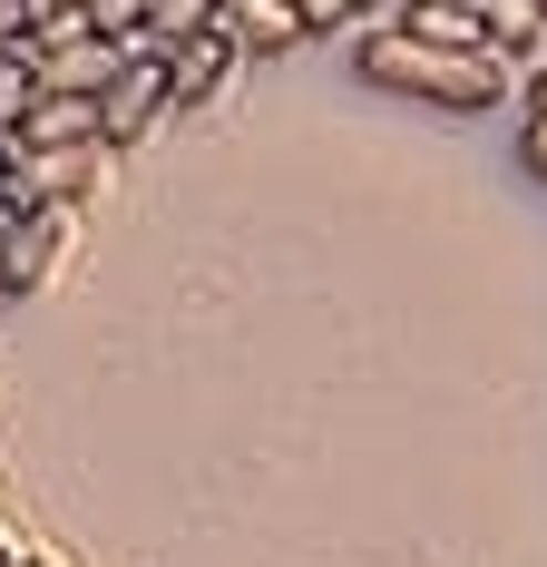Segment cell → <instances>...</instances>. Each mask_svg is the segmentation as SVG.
Returning a JSON list of instances; mask_svg holds the SVG:
<instances>
[{"label":"cell","mask_w":547,"mask_h":567,"mask_svg":"<svg viewBox=\"0 0 547 567\" xmlns=\"http://www.w3.org/2000/svg\"><path fill=\"white\" fill-rule=\"evenodd\" d=\"M352 69H362V89H382V99H421V109H460V117L498 109V99H508V79H518L498 50H440V40H411L401 20L372 30Z\"/></svg>","instance_id":"obj_1"},{"label":"cell","mask_w":547,"mask_h":567,"mask_svg":"<svg viewBox=\"0 0 547 567\" xmlns=\"http://www.w3.org/2000/svg\"><path fill=\"white\" fill-rule=\"evenodd\" d=\"M401 30L440 50H489V0H401Z\"/></svg>","instance_id":"obj_9"},{"label":"cell","mask_w":547,"mask_h":567,"mask_svg":"<svg viewBox=\"0 0 547 567\" xmlns=\"http://www.w3.org/2000/svg\"><path fill=\"white\" fill-rule=\"evenodd\" d=\"M10 167H20V147H10V137H0V196H10Z\"/></svg>","instance_id":"obj_16"},{"label":"cell","mask_w":547,"mask_h":567,"mask_svg":"<svg viewBox=\"0 0 547 567\" xmlns=\"http://www.w3.org/2000/svg\"><path fill=\"white\" fill-rule=\"evenodd\" d=\"M0 137H10V127H0Z\"/></svg>","instance_id":"obj_21"},{"label":"cell","mask_w":547,"mask_h":567,"mask_svg":"<svg viewBox=\"0 0 547 567\" xmlns=\"http://www.w3.org/2000/svg\"><path fill=\"white\" fill-rule=\"evenodd\" d=\"M0 303H10V275H0Z\"/></svg>","instance_id":"obj_19"},{"label":"cell","mask_w":547,"mask_h":567,"mask_svg":"<svg viewBox=\"0 0 547 567\" xmlns=\"http://www.w3.org/2000/svg\"><path fill=\"white\" fill-rule=\"evenodd\" d=\"M30 109H40V50L10 40V50H0V127H20Z\"/></svg>","instance_id":"obj_11"},{"label":"cell","mask_w":547,"mask_h":567,"mask_svg":"<svg viewBox=\"0 0 547 567\" xmlns=\"http://www.w3.org/2000/svg\"><path fill=\"white\" fill-rule=\"evenodd\" d=\"M489 50L508 69H547V10L538 0H489Z\"/></svg>","instance_id":"obj_10"},{"label":"cell","mask_w":547,"mask_h":567,"mask_svg":"<svg viewBox=\"0 0 547 567\" xmlns=\"http://www.w3.org/2000/svg\"><path fill=\"white\" fill-rule=\"evenodd\" d=\"M79 137H109V127H99V99H69V89H40V109L10 127V147H79Z\"/></svg>","instance_id":"obj_8"},{"label":"cell","mask_w":547,"mask_h":567,"mask_svg":"<svg viewBox=\"0 0 547 567\" xmlns=\"http://www.w3.org/2000/svg\"><path fill=\"white\" fill-rule=\"evenodd\" d=\"M518 167L547 186V99H528V117H518Z\"/></svg>","instance_id":"obj_15"},{"label":"cell","mask_w":547,"mask_h":567,"mask_svg":"<svg viewBox=\"0 0 547 567\" xmlns=\"http://www.w3.org/2000/svg\"><path fill=\"white\" fill-rule=\"evenodd\" d=\"M69 10H89V20L117 30V40H147V0H69Z\"/></svg>","instance_id":"obj_13"},{"label":"cell","mask_w":547,"mask_h":567,"mask_svg":"<svg viewBox=\"0 0 547 567\" xmlns=\"http://www.w3.org/2000/svg\"><path fill=\"white\" fill-rule=\"evenodd\" d=\"M538 10H547V0H538Z\"/></svg>","instance_id":"obj_22"},{"label":"cell","mask_w":547,"mask_h":567,"mask_svg":"<svg viewBox=\"0 0 547 567\" xmlns=\"http://www.w3.org/2000/svg\"><path fill=\"white\" fill-rule=\"evenodd\" d=\"M176 109V79H166V50L157 40H137V50L117 59V79L99 89V127H109V147H137L157 117Z\"/></svg>","instance_id":"obj_4"},{"label":"cell","mask_w":547,"mask_h":567,"mask_svg":"<svg viewBox=\"0 0 547 567\" xmlns=\"http://www.w3.org/2000/svg\"><path fill=\"white\" fill-rule=\"evenodd\" d=\"M117 157L127 147H109V137H79V147H20V167H10V196L30 206V196H50V206H99L117 186Z\"/></svg>","instance_id":"obj_2"},{"label":"cell","mask_w":547,"mask_h":567,"mask_svg":"<svg viewBox=\"0 0 547 567\" xmlns=\"http://www.w3.org/2000/svg\"><path fill=\"white\" fill-rule=\"evenodd\" d=\"M225 0H157V20H147V40L157 50H176V40H196V30H216Z\"/></svg>","instance_id":"obj_12"},{"label":"cell","mask_w":547,"mask_h":567,"mask_svg":"<svg viewBox=\"0 0 547 567\" xmlns=\"http://www.w3.org/2000/svg\"><path fill=\"white\" fill-rule=\"evenodd\" d=\"M538 99H547V69H538Z\"/></svg>","instance_id":"obj_20"},{"label":"cell","mask_w":547,"mask_h":567,"mask_svg":"<svg viewBox=\"0 0 547 567\" xmlns=\"http://www.w3.org/2000/svg\"><path fill=\"white\" fill-rule=\"evenodd\" d=\"M137 50V40H117V30H79V40H59L40 50V89H69V99H99L117 79V59Z\"/></svg>","instance_id":"obj_6"},{"label":"cell","mask_w":547,"mask_h":567,"mask_svg":"<svg viewBox=\"0 0 547 567\" xmlns=\"http://www.w3.org/2000/svg\"><path fill=\"white\" fill-rule=\"evenodd\" d=\"M235 69H245V40H235V30H196V40H176V50H166V79H176V117L186 109H216L225 89H235Z\"/></svg>","instance_id":"obj_5"},{"label":"cell","mask_w":547,"mask_h":567,"mask_svg":"<svg viewBox=\"0 0 547 567\" xmlns=\"http://www.w3.org/2000/svg\"><path fill=\"white\" fill-rule=\"evenodd\" d=\"M20 558H30V548H20V538H0V567H20Z\"/></svg>","instance_id":"obj_17"},{"label":"cell","mask_w":547,"mask_h":567,"mask_svg":"<svg viewBox=\"0 0 547 567\" xmlns=\"http://www.w3.org/2000/svg\"><path fill=\"white\" fill-rule=\"evenodd\" d=\"M20 567H59V558H40V548H30V558H20Z\"/></svg>","instance_id":"obj_18"},{"label":"cell","mask_w":547,"mask_h":567,"mask_svg":"<svg viewBox=\"0 0 547 567\" xmlns=\"http://www.w3.org/2000/svg\"><path fill=\"white\" fill-rule=\"evenodd\" d=\"M225 30L245 40V59H283V50H303V40H313L293 0H225Z\"/></svg>","instance_id":"obj_7"},{"label":"cell","mask_w":547,"mask_h":567,"mask_svg":"<svg viewBox=\"0 0 547 567\" xmlns=\"http://www.w3.org/2000/svg\"><path fill=\"white\" fill-rule=\"evenodd\" d=\"M69 245H79V206H50V196H30L10 235H0V275H10V303H30V293H50L59 265H69Z\"/></svg>","instance_id":"obj_3"},{"label":"cell","mask_w":547,"mask_h":567,"mask_svg":"<svg viewBox=\"0 0 547 567\" xmlns=\"http://www.w3.org/2000/svg\"><path fill=\"white\" fill-rule=\"evenodd\" d=\"M303 10V30H352V20H372L382 0H293Z\"/></svg>","instance_id":"obj_14"}]
</instances>
